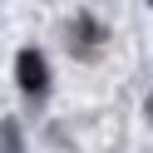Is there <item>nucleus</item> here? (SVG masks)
I'll return each instance as SVG.
<instances>
[{"mask_svg":"<svg viewBox=\"0 0 153 153\" xmlns=\"http://www.w3.org/2000/svg\"><path fill=\"white\" fill-rule=\"evenodd\" d=\"M0 153H20V128H15V123L0 128Z\"/></svg>","mask_w":153,"mask_h":153,"instance_id":"nucleus-2","label":"nucleus"},{"mask_svg":"<svg viewBox=\"0 0 153 153\" xmlns=\"http://www.w3.org/2000/svg\"><path fill=\"white\" fill-rule=\"evenodd\" d=\"M148 114H153V99H148Z\"/></svg>","mask_w":153,"mask_h":153,"instance_id":"nucleus-3","label":"nucleus"},{"mask_svg":"<svg viewBox=\"0 0 153 153\" xmlns=\"http://www.w3.org/2000/svg\"><path fill=\"white\" fill-rule=\"evenodd\" d=\"M15 79H20L25 94H45V84H50L45 54H40V50H20V59H15Z\"/></svg>","mask_w":153,"mask_h":153,"instance_id":"nucleus-1","label":"nucleus"}]
</instances>
